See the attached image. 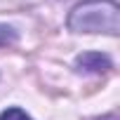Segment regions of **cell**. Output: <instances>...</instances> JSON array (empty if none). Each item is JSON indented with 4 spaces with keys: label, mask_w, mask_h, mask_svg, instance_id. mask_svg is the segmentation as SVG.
<instances>
[{
    "label": "cell",
    "mask_w": 120,
    "mask_h": 120,
    "mask_svg": "<svg viewBox=\"0 0 120 120\" xmlns=\"http://www.w3.org/2000/svg\"><path fill=\"white\" fill-rule=\"evenodd\" d=\"M66 26L73 33H120V5L115 0H80L66 17Z\"/></svg>",
    "instance_id": "6da1fadb"
},
{
    "label": "cell",
    "mask_w": 120,
    "mask_h": 120,
    "mask_svg": "<svg viewBox=\"0 0 120 120\" xmlns=\"http://www.w3.org/2000/svg\"><path fill=\"white\" fill-rule=\"evenodd\" d=\"M73 68L78 73H106L113 68V61H111V56L104 54V52H82L75 56V61H73Z\"/></svg>",
    "instance_id": "7a4b0ae2"
},
{
    "label": "cell",
    "mask_w": 120,
    "mask_h": 120,
    "mask_svg": "<svg viewBox=\"0 0 120 120\" xmlns=\"http://www.w3.org/2000/svg\"><path fill=\"white\" fill-rule=\"evenodd\" d=\"M19 40V33L14 26L10 24H0V47H7V45H14Z\"/></svg>",
    "instance_id": "3957f363"
},
{
    "label": "cell",
    "mask_w": 120,
    "mask_h": 120,
    "mask_svg": "<svg viewBox=\"0 0 120 120\" xmlns=\"http://www.w3.org/2000/svg\"><path fill=\"white\" fill-rule=\"evenodd\" d=\"M0 120H33L24 108H19V106H10V108H5L3 113H0Z\"/></svg>",
    "instance_id": "277c9868"
},
{
    "label": "cell",
    "mask_w": 120,
    "mask_h": 120,
    "mask_svg": "<svg viewBox=\"0 0 120 120\" xmlns=\"http://www.w3.org/2000/svg\"><path fill=\"white\" fill-rule=\"evenodd\" d=\"M99 120H118L115 115H104V118H99Z\"/></svg>",
    "instance_id": "5b68a950"
}]
</instances>
